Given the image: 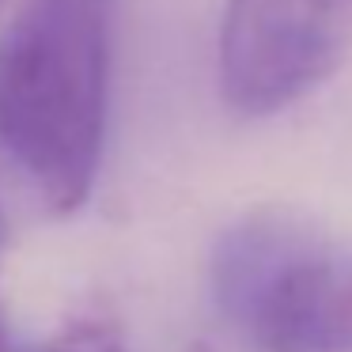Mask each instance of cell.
Here are the masks:
<instances>
[{
	"label": "cell",
	"mask_w": 352,
	"mask_h": 352,
	"mask_svg": "<svg viewBox=\"0 0 352 352\" xmlns=\"http://www.w3.org/2000/svg\"><path fill=\"white\" fill-rule=\"evenodd\" d=\"M114 0H27L0 31V152L54 212L95 190Z\"/></svg>",
	"instance_id": "1"
},
{
	"label": "cell",
	"mask_w": 352,
	"mask_h": 352,
	"mask_svg": "<svg viewBox=\"0 0 352 352\" xmlns=\"http://www.w3.org/2000/svg\"><path fill=\"white\" fill-rule=\"evenodd\" d=\"M212 292L258 352H352V250L284 212L220 239Z\"/></svg>",
	"instance_id": "2"
},
{
	"label": "cell",
	"mask_w": 352,
	"mask_h": 352,
	"mask_svg": "<svg viewBox=\"0 0 352 352\" xmlns=\"http://www.w3.org/2000/svg\"><path fill=\"white\" fill-rule=\"evenodd\" d=\"M352 50V0H228L216 42L220 95L265 118L326 84Z\"/></svg>",
	"instance_id": "3"
},
{
	"label": "cell",
	"mask_w": 352,
	"mask_h": 352,
	"mask_svg": "<svg viewBox=\"0 0 352 352\" xmlns=\"http://www.w3.org/2000/svg\"><path fill=\"white\" fill-rule=\"evenodd\" d=\"M42 352H129L114 326L102 322H72Z\"/></svg>",
	"instance_id": "4"
},
{
	"label": "cell",
	"mask_w": 352,
	"mask_h": 352,
	"mask_svg": "<svg viewBox=\"0 0 352 352\" xmlns=\"http://www.w3.org/2000/svg\"><path fill=\"white\" fill-rule=\"evenodd\" d=\"M4 254H8V223L0 212V352H12L8 341V303H4Z\"/></svg>",
	"instance_id": "5"
},
{
	"label": "cell",
	"mask_w": 352,
	"mask_h": 352,
	"mask_svg": "<svg viewBox=\"0 0 352 352\" xmlns=\"http://www.w3.org/2000/svg\"><path fill=\"white\" fill-rule=\"evenodd\" d=\"M190 352H216V349H212V344H205V341H197V344H193Z\"/></svg>",
	"instance_id": "6"
},
{
	"label": "cell",
	"mask_w": 352,
	"mask_h": 352,
	"mask_svg": "<svg viewBox=\"0 0 352 352\" xmlns=\"http://www.w3.org/2000/svg\"><path fill=\"white\" fill-rule=\"evenodd\" d=\"M0 4H4V0H0Z\"/></svg>",
	"instance_id": "7"
}]
</instances>
